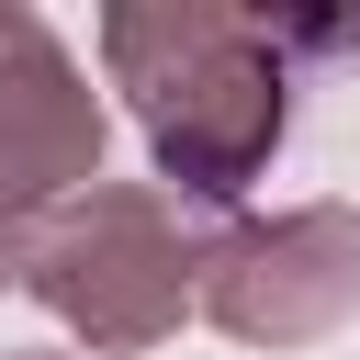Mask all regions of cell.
Listing matches in <instances>:
<instances>
[{"instance_id": "6da1fadb", "label": "cell", "mask_w": 360, "mask_h": 360, "mask_svg": "<svg viewBox=\"0 0 360 360\" xmlns=\"http://www.w3.org/2000/svg\"><path fill=\"white\" fill-rule=\"evenodd\" d=\"M101 79L124 90L169 202H236L292 124V22L225 0H112Z\"/></svg>"}, {"instance_id": "7a4b0ae2", "label": "cell", "mask_w": 360, "mask_h": 360, "mask_svg": "<svg viewBox=\"0 0 360 360\" xmlns=\"http://www.w3.org/2000/svg\"><path fill=\"white\" fill-rule=\"evenodd\" d=\"M22 292L101 360L180 338V315H202V236L180 225V202L158 180H90L79 202H56L34 225Z\"/></svg>"}, {"instance_id": "3957f363", "label": "cell", "mask_w": 360, "mask_h": 360, "mask_svg": "<svg viewBox=\"0 0 360 360\" xmlns=\"http://www.w3.org/2000/svg\"><path fill=\"white\" fill-rule=\"evenodd\" d=\"M360 315V214L349 202H292V214H236L202 236V326L236 349H315Z\"/></svg>"}, {"instance_id": "277c9868", "label": "cell", "mask_w": 360, "mask_h": 360, "mask_svg": "<svg viewBox=\"0 0 360 360\" xmlns=\"http://www.w3.org/2000/svg\"><path fill=\"white\" fill-rule=\"evenodd\" d=\"M101 90L90 68L68 56V34L22 0H0V214L11 225H45L56 202H79L101 180Z\"/></svg>"}, {"instance_id": "5b68a950", "label": "cell", "mask_w": 360, "mask_h": 360, "mask_svg": "<svg viewBox=\"0 0 360 360\" xmlns=\"http://www.w3.org/2000/svg\"><path fill=\"white\" fill-rule=\"evenodd\" d=\"M22 259H34V225L0 214V292H22Z\"/></svg>"}, {"instance_id": "8992f818", "label": "cell", "mask_w": 360, "mask_h": 360, "mask_svg": "<svg viewBox=\"0 0 360 360\" xmlns=\"http://www.w3.org/2000/svg\"><path fill=\"white\" fill-rule=\"evenodd\" d=\"M0 360H68V349H0Z\"/></svg>"}]
</instances>
